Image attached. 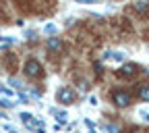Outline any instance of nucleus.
<instances>
[{"label": "nucleus", "mask_w": 149, "mask_h": 133, "mask_svg": "<svg viewBox=\"0 0 149 133\" xmlns=\"http://www.w3.org/2000/svg\"><path fill=\"white\" fill-rule=\"evenodd\" d=\"M25 75L31 79H40L42 75H44V69H42V63L40 61H35V58H29L25 63Z\"/></svg>", "instance_id": "1"}, {"label": "nucleus", "mask_w": 149, "mask_h": 133, "mask_svg": "<svg viewBox=\"0 0 149 133\" xmlns=\"http://www.w3.org/2000/svg\"><path fill=\"white\" fill-rule=\"evenodd\" d=\"M112 98H114V104L120 106V108H124V106L130 104V94H126V91H114V94H112Z\"/></svg>", "instance_id": "2"}, {"label": "nucleus", "mask_w": 149, "mask_h": 133, "mask_svg": "<svg viewBox=\"0 0 149 133\" xmlns=\"http://www.w3.org/2000/svg\"><path fill=\"white\" fill-rule=\"evenodd\" d=\"M58 100H60V102H64V104H70V102L74 100L72 89H70V87H62V89L58 91Z\"/></svg>", "instance_id": "3"}, {"label": "nucleus", "mask_w": 149, "mask_h": 133, "mask_svg": "<svg viewBox=\"0 0 149 133\" xmlns=\"http://www.w3.org/2000/svg\"><path fill=\"white\" fill-rule=\"evenodd\" d=\"M137 73V65H124L120 69V75L122 77H130V75H135Z\"/></svg>", "instance_id": "4"}, {"label": "nucleus", "mask_w": 149, "mask_h": 133, "mask_svg": "<svg viewBox=\"0 0 149 133\" xmlns=\"http://www.w3.org/2000/svg\"><path fill=\"white\" fill-rule=\"evenodd\" d=\"M139 98L145 100V102H149V85H141L139 87Z\"/></svg>", "instance_id": "5"}, {"label": "nucleus", "mask_w": 149, "mask_h": 133, "mask_svg": "<svg viewBox=\"0 0 149 133\" xmlns=\"http://www.w3.org/2000/svg\"><path fill=\"white\" fill-rule=\"evenodd\" d=\"M48 48H50V50H60V48H62V44L56 40V37H52V40H48Z\"/></svg>", "instance_id": "6"}, {"label": "nucleus", "mask_w": 149, "mask_h": 133, "mask_svg": "<svg viewBox=\"0 0 149 133\" xmlns=\"http://www.w3.org/2000/svg\"><path fill=\"white\" fill-rule=\"evenodd\" d=\"M135 11L145 13V11H149V4H145V2H135Z\"/></svg>", "instance_id": "7"}]
</instances>
